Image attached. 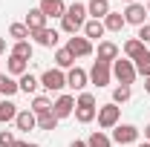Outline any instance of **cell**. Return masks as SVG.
<instances>
[{"label":"cell","instance_id":"obj_33","mask_svg":"<svg viewBox=\"0 0 150 147\" xmlns=\"http://www.w3.org/2000/svg\"><path fill=\"white\" fill-rule=\"evenodd\" d=\"M75 107H95V95L93 92H81L75 98Z\"/></svg>","mask_w":150,"mask_h":147},{"label":"cell","instance_id":"obj_4","mask_svg":"<svg viewBox=\"0 0 150 147\" xmlns=\"http://www.w3.org/2000/svg\"><path fill=\"white\" fill-rule=\"evenodd\" d=\"M110 81H112V64L93 61V66H90V84H95L101 90V87H110Z\"/></svg>","mask_w":150,"mask_h":147},{"label":"cell","instance_id":"obj_22","mask_svg":"<svg viewBox=\"0 0 150 147\" xmlns=\"http://www.w3.org/2000/svg\"><path fill=\"white\" fill-rule=\"evenodd\" d=\"M124 26H127V20H124L121 12H110V15L104 18V29H107V32H121Z\"/></svg>","mask_w":150,"mask_h":147},{"label":"cell","instance_id":"obj_2","mask_svg":"<svg viewBox=\"0 0 150 147\" xmlns=\"http://www.w3.org/2000/svg\"><path fill=\"white\" fill-rule=\"evenodd\" d=\"M121 124V107L118 104H101L98 107V127L101 130H112V127H118Z\"/></svg>","mask_w":150,"mask_h":147},{"label":"cell","instance_id":"obj_10","mask_svg":"<svg viewBox=\"0 0 150 147\" xmlns=\"http://www.w3.org/2000/svg\"><path fill=\"white\" fill-rule=\"evenodd\" d=\"M121 15H124V20L133 23V26H144V23H147V6H144V3H130Z\"/></svg>","mask_w":150,"mask_h":147},{"label":"cell","instance_id":"obj_31","mask_svg":"<svg viewBox=\"0 0 150 147\" xmlns=\"http://www.w3.org/2000/svg\"><path fill=\"white\" fill-rule=\"evenodd\" d=\"M38 130H46V133L58 130V118H55V112H43V115H38Z\"/></svg>","mask_w":150,"mask_h":147},{"label":"cell","instance_id":"obj_15","mask_svg":"<svg viewBox=\"0 0 150 147\" xmlns=\"http://www.w3.org/2000/svg\"><path fill=\"white\" fill-rule=\"evenodd\" d=\"M110 12H112L110 0H90V3H87V15H90L93 20H104Z\"/></svg>","mask_w":150,"mask_h":147},{"label":"cell","instance_id":"obj_18","mask_svg":"<svg viewBox=\"0 0 150 147\" xmlns=\"http://www.w3.org/2000/svg\"><path fill=\"white\" fill-rule=\"evenodd\" d=\"M6 72L12 75V78H15V75H26L29 72V61H23V58H18V55H9L6 58Z\"/></svg>","mask_w":150,"mask_h":147},{"label":"cell","instance_id":"obj_45","mask_svg":"<svg viewBox=\"0 0 150 147\" xmlns=\"http://www.w3.org/2000/svg\"><path fill=\"white\" fill-rule=\"evenodd\" d=\"M0 72H3V69H0Z\"/></svg>","mask_w":150,"mask_h":147},{"label":"cell","instance_id":"obj_24","mask_svg":"<svg viewBox=\"0 0 150 147\" xmlns=\"http://www.w3.org/2000/svg\"><path fill=\"white\" fill-rule=\"evenodd\" d=\"M29 110L35 112V115L52 112V98H46V95H35V98H32V107H29Z\"/></svg>","mask_w":150,"mask_h":147},{"label":"cell","instance_id":"obj_17","mask_svg":"<svg viewBox=\"0 0 150 147\" xmlns=\"http://www.w3.org/2000/svg\"><path fill=\"white\" fill-rule=\"evenodd\" d=\"M23 23H26V26H29V32H38V29H46V15H43V12H40V9H29V12H26V20H23Z\"/></svg>","mask_w":150,"mask_h":147},{"label":"cell","instance_id":"obj_16","mask_svg":"<svg viewBox=\"0 0 150 147\" xmlns=\"http://www.w3.org/2000/svg\"><path fill=\"white\" fill-rule=\"evenodd\" d=\"M107 35V29H104V20H87V23H84V37H87V40H98V43H101V37Z\"/></svg>","mask_w":150,"mask_h":147},{"label":"cell","instance_id":"obj_9","mask_svg":"<svg viewBox=\"0 0 150 147\" xmlns=\"http://www.w3.org/2000/svg\"><path fill=\"white\" fill-rule=\"evenodd\" d=\"M90 84V72L87 69H81V66H72V69H67V87L75 92H84V87Z\"/></svg>","mask_w":150,"mask_h":147},{"label":"cell","instance_id":"obj_26","mask_svg":"<svg viewBox=\"0 0 150 147\" xmlns=\"http://www.w3.org/2000/svg\"><path fill=\"white\" fill-rule=\"evenodd\" d=\"M133 66H136V72L142 75V78H147V75H150V49H144L142 55L136 58V61H133Z\"/></svg>","mask_w":150,"mask_h":147},{"label":"cell","instance_id":"obj_35","mask_svg":"<svg viewBox=\"0 0 150 147\" xmlns=\"http://www.w3.org/2000/svg\"><path fill=\"white\" fill-rule=\"evenodd\" d=\"M136 37H139V40H142V43L147 46V43H150V23H144V26H139V35H136Z\"/></svg>","mask_w":150,"mask_h":147},{"label":"cell","instance_id":"obj_29","mask_svg":"<svg viewBox=\"0 0 150 147\" xmlns=\"http://www.w3.org/2000/svg\"><path fill=\"white\" fill-rule=\"evenodd\" d=\"M95 115H98V107H75V121L78 124H90Z\"/></svg>","mask_w":150,"mask_h":147},{"label":"cell","instance_id":"obj_38","mask_svg":"<svg viewBox=\"0 0 150 147\" xmlns=\"http://www.w3.org/2000/svg\"><path fill=\"white\" fill-rule=\"evenodd\" d=\"M6 52V37H0V55Z\"/></svg>","mask_w":150,"mask_h":147},{"label":"cell","instance_id":"obj_14","mask_svg":"<svg viewBox=\"0 0 150 147\" xmlns=\"http://www.w3.org/2000/svg\"><path fill=\"white\" fill-rule=\"evenodd\" d=\"M15 127H18L20 133H32V130L38 127V115L32 110H20L18 118H15Z\"/></svg>","mask_w":150,"mask_h":147},{"label":"cell","instance_id":"obj_6","mask_svg":"<svg viewBox=\"0 0 150 147\" xmlns=\"http://www.w3.org/2000/svg\"><path fill=\"white\" fill-rule=\"evenodd\" d=\"M110 139L115 144H136L139 141V127L136 124H118V127H112Z\"/></svg>","mask_w":150,"mask_h":147},{"label":"cell","instance_id":"obj_30","mask_svg":"<svg viewBox=\"0 0 150 147\" xmlns=\"http://www.w3.org/2000/svg\"><path fill=\"white\" fill-rule=\"evenodd\" d=\"M9 37H15V43H18V40H29L32 32H29L26 23H12V26H9Z\"/></svg>","mask_w":150,"mask_h":147},{"label":"cell","instance_id":"obj_23","mask_svg":"<svg viewBox=\"0 0 150 147\" xmlns=\"http://www.w3.org/2000/svg\"><path fill=\"white\" fill-rule=\"evenodd\" d=\"M55 66L58 69H72L75 66V58H72V52H69L67 46H61V49L55 52Z\"/></svg>","mask_w":150,"mask_h":147},{"label":"cell","instance_id":"obj_36","mask_svg":"<svg viewBox=\"0 0 150 147\" xmlns=\"http://www.w3.org/2000/svg\"><path fill=\"white\" fill-rule=\"evenodd\" d=\"M69 147H87V141H81V139H75V141H69Z\"/></svg>","mask_w":150,"mask_h":147},{"label":"cell","instance_id":"obj_25","mask_svg":"<svg viewBox=\"0 0 150 147\" xmlns=\"http://www.w3.org/2000/svg\"><path fill=\"white\" fill-rule=\"evenodd\" d=\"M144 49H147V46H144V43H142V40H139V37H130V40H127V43H124V55L130 58V61H136V58L142 55V52H144Z\"/></svg>","mask_w":150,"mask_h":147},{"label":"cell","instance_id":"obj_1","mask_svg":"<svg viewBox=\"0 0 150 147\" xmlns=\"http://www.w3.org/2000/svg\"><path fill=\"white\" fill-rule=\"evenodd\" d=\"M87 20H90L87 6H84V3H72V6H67V15L61 18V29H64L67 35H78Z\"/></svg>","mask_w":150,"mask_h":147},{"label":"cell","instance_id":"obj_44","mask_svg":"<svg viewBox=\"0 0 150 147\" xmlns=\"http://www.w3.org/2000/svg\"><path fill=\"white\" fill-rule=\"evenodd\" d=\"M32 147H38V144H32Z\"/></svg>","mask_w":150,"mask_h":147},{"label":"cell","instance_id":"obj_19","mask_svg":"<svg viewBox=\"0 0 150 147\" xmlns=\"http://www.w3.org/2000/svg\"><path fill=\"white\" fill-rule=\"evenodd\" d=\"M18 104L12 101V98H3L0 101V124H9V121H15L18 118Z\"/></svg>","mask_w":150,"mask_h":147},{"label":"cell","instance_id":"obj_42","mask_svg":"<svg viewBox=\"0 0 150 147\" xmlns=\"http://www.w3.org/2000/svg\"><path fill=\"white\" fill-rule=\"evenodd\" d=\"M121 3H127V6H130V3H136V0H121Z\"/></svg>","mask_w":150,"mask_h":147},{"label":"cell","instance_id":"obj_12","mask_svg":"<svg viewBox=\"0 0 150 147\" xmlns=\"http://www.w3.org/2000/svg\"><path fill=\"white\" fill-rule=\"evenodd\" d=\"M95 58H98V61H104V64H112V61H118V58H121V52H118V46H115L112 40H101V43H98Z\"/></svg>","mask_w":150,"mask_h":147},{"label":"cell","instance_id":"obj_41","mask_svg":"<svg viewBox=\"0 0 150 147\" xmlns=\"http://www.w3.org/2000/svg\"><path fill=\"white\" fill-rule=\"evenodd\" d=\"M136 147H150V141H139V144H136Z\"/></svg>","mask_w":150,"mask_h":147},{"label":"cell","instance_id":"obj_37","mask_svg":"<svg viewBox=\"0 0 150 147\" xmlns=\"http://www.w3.org/2000/svg\"><path fill=\"white\" fill-rule=\"evenodd\" d=\"M12 147H32V144H29V141H20V139H18V141H15Z\"/></svg>","mask_w":150,"mask_h":147},{"label":"cell","instance_id":"obj_5","mask_svg":"<svg viewBox=\"0 0 150 147\" xmlns=\"http://www.w3.org/2000/svg\"><path fill=\"white\" fill-rule=\"evenodd\" d=\"M40 87L49 92H61L64 87H67V72L64 69H58V66H52V69H46V72L40 75Z\"/></svg>","mask_w":150,"mask_h":147},{"label":"cell","instance_id":"obj_20","mask_svg":"<svg viewBox=\"0 0 150 147\" xmlns=\"http://www.w3.org/2000/svg\"><path fill=\"white\" fill-rule=\"evenodd\" d=\"M18 87H20V92H26V95H35L38 87H40V78H35L32 72H26V75L18 78Z\"/></svg>","mask_w":150,"mask_h":147},{"label":"cell","instance_id":"obj_28","mask_svg":"<svg viewBox=\"0 0 150 147\" xmlns=\"http://www.w3.org/2000/svg\"><path fill=\"white\" fill-rule=\"evenodd\" d=\"M9 55H18V58H23V61H32V40H18Z\"/></svg>","mask_w":150,"mask_h":147},{"label":"cell","instance_id":"obj_8","mask_svg":"<svg viewBox=\"0 0 150 147\" xmlns=\"http://www.w3.org/2000/svg\"><path fill=\"white\" fill-rule=\"evenodd\" d=\"M67 49L72 52V58H87L93 55V40H87L84 35H72L67 40Z\"/></svg>","mask_w":150,"mask_h":147},{"label":"cell","instance_id":"obj_40","mask_svg":"<svg viewBox=\"0 0 150 147\" xmlns=\"http://www.w3.org/2000/svg\"><path fill=\"white\" fill-rule=\"evenodd\" d=\"M144 139H147V141H150V124H147V127H144Z\"/></svg>","mask_w":150,"mask_h":147},{"label":"cell","instance_id":"obj_43","mask_svg":"<svg viewBox=\"0 0 150 147\" xmlns=\"http://www.w3.org/2000/svg\"><path fill=\"white\" fill-rule=\"evenodd\" d=\"M147 15H150V3H147Z\"/></svg>","mask_w":150,"mask_h":147},{"label":"cell","instance_id":"obj_7","mask_svg":"<svg viewBox=\"0 0 150 147\" xmlns=\"http://www.w3.org/2000/svg\"><path fill=\"white\" fill-rule=\"evenodd\" d=\"M52 112H55L58 121H61V118H69V115L75 112V95H69V92L58 95L55 101H52Z\"/></svg>","mask_w":150,"mask_h":147},{"label":"cell","instance_id":"obj_27","mask_svg":"<svg viewBox=\"0 0 150 147\" xmlns=\"http://www.w3.org/2000/svg\"><path fill=\"white\" fill-rule=\"evenodd\" d=\"M87 147H112V139L107 133L95 130V133H90V139H87Z\"/></svg>","mask_w":150,"mask_h":147},{"label":"cell","instance_id":"obj_11","mask_svg":"<svg viewBox=\"0 0 150 147\" xmlns=\"http://www.w3.org/2000/svg\"><path fill=\"white\" fill-rule=\"evenodd\" d=\"M38 9L46 15V20L49 18H64V15H67V3H64V0H40Z\"/></svg>","mask_w":150,"mask_h":147},{"label":"cell","instance_id":"obj_13","mask_svg":"<svg viewBox=\"0 0 150 147\" xmlns=\"http://www.w3.org/2000/svg\"><path fill=\"white\" fill-rule=\"evenodd\" d=\"M32 40H35L38 46H58V40H61V35H58V29H38V32H32Z\"/></svg>","mask_w":150,"mask_h":147},{"label":"cell","instance_id":"obj_21","mask_svg":"<svg viewBox=\"0 0 150 147\" xmlns=\"http://www.w3.org/2000/svg\"><path fill=\"white\" fill-rule=\"evenodd\" d=\"M15 92H20L18 81H15V78H12V75H9V72H6V75L0 72V95H3V98H12Z\"/></svg>","mask_w":150,"mask_h":147},{"label":"cell","instance_id":"obj_34","mask_svg":"<svg viewBox=\"0 0 150 147\" xmlns=\"http://www.w3.org/2000/svg\"><path fill=\"white\" fill-rule=\"evenodd\" d=\"M15 141H18V139H15L12 130H0V147H12Z\"/></svg>","mask_w":150,"mask_h":147},{"label":"cell","instance_id":"obj_32","mask_svg":"<svg viewBox=\"0 0 150 147\" xmlns=\"http://www.w3.org/2000/svg\"><path fill=\"white\" fill-rule=\"evenodd\" d=\"M130 95H133V87L118 84V87L112 90V104H124V101H130Z\"/></svg>","mask_w":150,"mask_h":147},{"label":"cell","instance_id":"obj_39","mask_svg":"<svg viewBox=\"0 0 150 147\" xmlns=\"http://www.w3.org/2000/svg\"><path fill=\"white\" fill-rule=\"evenodd\" d=\"M144 90L150 92V75H147V78H144Z\"/></svg>","mask_w":150,"mask_h":147},{"label":"cell","instance_id":"obj_3","mask_svg":"<svg viewBox=\"0 0 150 147\" xmlns=\"http://www.w3.org/2000/svg\"><path fill=\"white\" fill-rule=\"evenodd\" d=\"M136 66H133L130 58H118V61H112V78L118 81V84H124V87H130L133 81H136Z\"/></svg>","mask_w":150,"mask_h":147}]
</instances>
